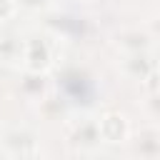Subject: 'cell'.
<instances>
[{"label": "cell", "instance_id": "cell-8", "mask_svg": "<svg viewBox=\"0 0 160 160\" xmlns=\"http://www.w3.org/2000/svg\"><path fill=\"white\" fill-rule=\"evenodd\" d=\"M48 0H15V5H20V8H30V10H38V8H42Z\"/></svg>", "mask_w": 160, "mask_h": 160}, {"label": "cell", "instance_id": "cell-6", "mask_svg": "<svg viewBox=\"0 0 160 160\" xmlns=\"http://www.w3.org/2000/svg\"><path fill=\"white\" fill-rule=\"evenodd\" d=\"M148 60V52H132V55H125L122 60V70L132 78V80H142L155 65L152 62H145Z\"/></svg>", "mask_w": 160, "mask_h": 160}, {"label": "cell", "instance_id": "cell-3", "mask_svg": "<svg viewBox=\"0 0 160 160\" xmlns=\"http://www.w3.org/2000/svg\"><path fill=\"white\" fill-rule=\"evenodd\" d=\"M98 132H100V142L120 145V142H125L130 138V122L120 112H105L98 120Z\"/></svg>", "mask_w": 160, "mask_h": 160}, {"label": "cell", "instance_id": "cell-1", "mask_svg": "<svg viewBox=\"0 0 160 160\" xmlns=\"http://www.w3.org/2000/svg\"><path fill=\"white\" fill-rule=\"evenodd\" d=\"M0 150L8 158H38L40 135L25 122H8L0 128Z\"/></svg>", "mask_w": 160, "mask_h": 160}, {"label": "cell", "instance_id": "cell-4", "mask_svg": "<svg viewBox=\"0 0 160 160\" xmlns=\"http://www.w3.org/2000/svg\"><path fill=\"white\" fill-rule=\"evenodd\" d=\"M68 142L80 150V152H92L100 145V132H98V120H78L75 125H70L68 130Z\"/></svg>", "mask_w": 160, "mask_h": 160}, {"label": "cell", "instance_id": "cell-2", "mask_svg": "<svg viewBox=\"0 0 160 160\" xmlns=\"http://www.w3.org/2000/svg\"><path fill=\"white\" fill-rule=\"evenodd\" d=\"M52 65V50L45 38H30L22 42V68L30 75H45Z\"/></svg>", "mask_w": 160, "mask_h": 160}, {"label": "cell", "instance_id": "cell-5", "mask_svg": "<svg viewBox=\"0 0 160 160\" xmlns=\"http://www.w3.org/2000/svg\"><path fill=\"white\" fill-rule=\"evenodd\" d=\"M115 45L118 50H122L125 55L132 52H150L152 48V35L145 28H125L115 35Z\"/></svg>", "mask_w": 160, "mask_h": 160}, {"label": "cell", "instance_id": "cell-9", "mask_svg": "<svg viewBox=\"0 0 160 160\" xmlns=\"http://www.w3.org/2000/svg\"><path fill=\"white\" fill-rule=\"evenodd\" d=\"M128 2H155V0H128Z\"/></svg>", "mask_w": 160, "mask_h": 160}, {"label": "cell", "instance_id": "cell-7", "mask_svg": "<svg viewBox=\"0 0 160 160\" xmlns=\"http://www.w3.org/2000/svg\"><path fill=\"white\" fill-rule=\"evenodd\" d=\"M15 10H18L15 0H0V20L12 18V15H15Z\"/></svg>", "mask_w": 160, "mask_h": 160}]
</instances>
